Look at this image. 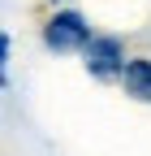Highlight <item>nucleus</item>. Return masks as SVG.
Masks as SVG:
<instances>
[{
  "label": "nucleus",
  "mask_w": 151,
  "mask_h": 156,
  "mask_svg": "<svg viewBox=\"0 0 151 156\" xmlns=\"http://www.w3.org/2000/svg\"><path fill=\"white\" fill-rule=\"evenodd\" d=\"M91 35L95 30H91V22H86L82 9H56L52 17H43V26H39L43 48L56 52V56H78Z\"/></svg>",
  "instance_id": "1"
},
{
  "label": "nucleus",
  "mask_w": 151,
  "mask_h": 156,
  "mask_svg": "<svg viewBox=\"0 0 151 156\" xmlns=\"http://www.w3.org/2000/svg\"><path fill=\"white\" fill-rule=\"evenodd\" d=\"M117 87L138 104H151V56H125Z\"/></svg>",
  "instance_id": "3"
},
{
  "label": "nucleus",
  "mask_w": 151,
  "mask_h": 156,
  "mask_svg": "<svg viewBox=\"0 0 151 156\" xmlns=\"http://www.w3.org/2000/svg\"><path fill=\"white\" fill-rule=\"evenodd\" d=\"M56 5H65V0H56Z\"/></svg>",
  "instance_id": "5"
},
{
  "label": "nucleus",
  "mask_w": 151,
  "mask_h": 156,
  "mask_svg": "<svg viewBox=\"0 0 151 156\" xmlns=\"http://www.w3.org/2000/svg\"><path fill=\"white\" fill-rule=\"evenodd\" d=\"M78 56H82V69L95 78V83H117L121 65H125V44L117 35H91Z\"/></svg>",
  "instance_id": "2"
},
{
  "label": "nucleus",
  "mask_w": 151,
  "mask_h": 156,
  "mask_svg": "<svg viewBox=\"0 0 151 156\" xmlns=\"http://www.w3.org/2000/svg\"><path fill=\"white\" fill-rule=\"evenodd\" d=\"M9 56H13V39L0 35V91L9 87Z\"/></svg>",
  "instance_id": "4"
}]
</instances>
